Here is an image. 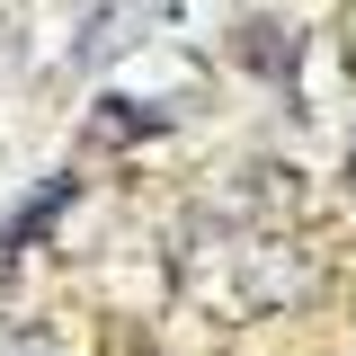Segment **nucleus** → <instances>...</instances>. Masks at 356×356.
I'll return each instance as SVG.
<instances>
[{
	"mask_svg": "<svg viewBox=\"0 0 356 356\" xmlns=\"http://www.w3.org/2000/svg\"><path fill=\"white\" fill-rule=\"evenodd\" d=\"M0 356H44V348H36V339H0Z\"/></svg>",
	"mask_w": 356,
	"mask_h": 356,
	"instance_id": "obj_1",
	"label": "nucleus"
}]
</instances>
